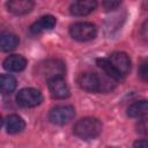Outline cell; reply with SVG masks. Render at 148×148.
Returning <instances> with one entry per match:
<instances>
[{"instance_id": "cell-1", "label": "cell", "mask_w": 148, "mask_h": 148, "mask_svg": "<svg viewBox=\"0 0 148 148\" xmlns=\"http://www.w3.org/2000/svg\"><path fill=\"white\" fill-rule=\"evenodd\" d=\"M111 81H114L110 79L109 76L101 77L96 73L91 72H83L77 76V84L81 89L88 91V92H101V91H109L111 87Z\"/></svg>"}, {"instance_id": "cell-2", "label": "cell", "mask_w": 148, "mask_h": 148, "mask_svg": "<svg viewBox=\"0 0 148 148\" xmlns=\"http://www.w3.org/2000/svg\"><path fill=\"white\" fill-rule=\"evenodd\" d=\"M102 123L94 117H86L77 120L74 125V134L82 140H92L102 132Z\"/></svg>"}, {"instance_id": "cell-3", "label": "cell", "mask_w": 148, "mask_h": 148, "mask_svg": "<svg viewBox=\"0 0 148 148\" xmlns=\"http://www.w3.org/2000/svg\"><path fill=\"white\" fill-rule=\"evenodd\" d=\"M37 74L45 77L46 81L57 76H64L65 64L59 59H46L37 66Z\"/></svg>"}, {"instance_id": "cell-4", "label": "cell", "mask_w": 148, "mask_h": 148, "mask_svg": "<svg viewBox=\"0 0 148 148\" xmlns=\"http://www.w3.org/2000/svg\"><path fill=\"white\" fill-rule=\"evenodd\" d=\"M69 34L75 40L87 42L96 37L97 28L91 22H76L71 25Z\"/></svg>"}, {"instance_id": "cell-5", "label": "cell", "mask_w": 148, "mask_h": 148, "mask_svg": "<svg viewBox=\"0 0 148 148\" xmlns=\"http://www.w3.org/2000/svg\"><path fill=\"white\" fill-rule=\"evenodd\" d=\"M16 102L22 108H35L43 102V95L38 89L23 88L17 92Z\"/></svg>"}, {"instance_id": "cell-6", "label": "cell", "mask_w": 148, "mask_h": 148, "mask_svg": "<svg viewBox=\"0 0 148 148\" xmlns=\"http://www.w3.org/2000/svg\"><path fill=\"white\" fill-rule=\"evenodd\" d=\"M75 116V110L72 105H57L49 112V120L54 125H65Z\"/></svg>"}, {"instance_id": "cell-7", "label": "cell", "mask_w": 148, "mask_h": 148, "mask_svg": "<svg viewBox=\"0 0 148 148\" xmlns=\"http://www.w3.org/2000/svg\"><path fill=\"white\" fill-rule=\"evenodd\" d=\"M108 59L120 77H124L128 74L131 68V59L125 52H113Z\"/></svg>"}, {"instance_id": "cell-8", "label": "cell", "mask_w": 148, "mask_h": 148, "mask_svg": "<svg viewBox=\"0 0 148 148\" xmlns=\"http://www.w3.org/2000/svg\"><path fill=\"white\" fill-rule=\"evenodd\" d=\"M47 87L50 94L53 98L64 99L69 96V88L64 79V76H57L47 80Z\"/></svg>"}, {"instance_id": "cell-9", "label": "cell", "mask_w": 148, "mask_h": 148, "mask_svg": "<svg viewBox=\"0 0 148 148\" xmlns=\"http://www.w3.org/2000/svg\"><path fill=\"white\" fill-rule=\"evenodd\" d=\"M96 7H97V2L95 0H80L71 5L69 12L74 16H86L90 14Z\"/></svg>"}, {"instance_id": "cell-10", "label": "cell", "mask_w": 148, "mask_h": 148, "mask_svg": "<svg viewBox=\"0 0 148 148\" xmlns=\"http://www.w3.org/2000/svg\"><path fill=\"white\" fill-rule=\"evenodd\" d=\"M35 2L31 0H12L7 2V8L15 15H24L32 10Z\"/></svg>"}, {"instance_id": "cell-11", "label": "cell", "mask_w": 148, "mask_h": 148, "mask_svg": "<svg viewBox=\"0 0 148 148\" xmlns=\"http://www.w3.org/2000/svg\"><path fill=\"white\" fill-rule=\"evenodd\" d=\"M56 23H57V20L53 15H44L30 25V31L32 34H40L43 31L53 29Z\"/></svg>"}, {"instance_id": "cell-12", "label": "cell", "mask_w": 148, "mask_h": 148, "mask_svg": "<svg viewBox=\"0 0 148 148\" xmlns=\"http://www.w3.org/2000/svg\"><path fill=\"white\" fill-rule=\"evenodd\" d=\"M2 65L8 72H21L27 66V59L20 54H12L3 60Z\"/></svg>"}, {"instance_id": "cell-13", "label": "cell", "mask_w": 148, "mask_h": 148, "mask_svg": "<svg viewBox=\"0 0 148 148\" xmlns=\"http://www.w3.org/2000/svg\"><path fill=\"white\" fill-rule=\"evenodd\" d=\"M25 123L22 117L17 114H10L5 119V128L9 134H16L24 130Z\"/></svg>"}, {"instance_id": "cell-14", "label": "cell", "mask_w": 148, "mask_h": 148, "mask_svg": "<svg viewBox=\"0 0 148 148\" xmlns=\"http://www.w3.org/2000/svg\"><path fill=\"white\" fill-rule=\"evenodd\" d=\"M127 114L131 118H136L148 114V99H141L132 103L127 108Z\"/></svg>"}, {"instance_id": "cell-15", "label": "cell", "mask_w": 148, "mask_h": 148, "mask_svg": "<svg viewBox=\"0 0 148 148\" xmlns=\"http://www.w3.org/2000/svg\"><path fill=\"white\" fill-rule=\"evenodd\" d=\"M18 37L14 34L5 32L0 36V47L2 51H12L18 45Z\"/></svg>"}, {"instance_id": "cell-16", "label": "cell", "mask_w": 148, "mask_h": 148, "mask_svg": "<svg viewBox=\"0 0 148 148\" xmlns=\"http://www.w3.org/2000/svg\"><path fill=\"white\" fill-rule=\"evenodd\" d=\"M96 64H97V66L104 72V74H105L106 76H109L110 79H112V80H114V81H118V80L121 79V77L119 76V74L116 72V69L112 67V65L110 64V61H109L108 58H98V59L96 60Z\"/></svg>"}, {"instance_id": "cell-17", "label": "cell", "mask_w": 148, "mask_h": 148, "mask_svg": "<svg viewBox=\"0 0 148 148\" xmlns=\"http://www.w3.org/2000/svg\"><path fill=\"white\" fill-rule=\"evenodd\" d=\"M16 88V79L10 74H2L0 76V90L2 94H10Z\"/></svg>"}, {"instance_id": "cell-18", "label": "cell", "mask_w": 148, "mask_h": 148, "mask_svg": "<svg viewBox=\"0 0 148 148\" xmlns=\"http://www.w3.org/2000/svg\"><path fill=\"white\" fill-rule=\"evenodd\" d=\"M139 76L141 77L142 81L148 83V59L141 61L139 66Z\"/></svg>"}, {"instance_id": "cell-19", "label": "cell", "mask_w": 148, "mask_h": 148, "mask_svg": "<svg viewBox=\"0 0 148 148\" xmlns=\"http://www.w3.org/2000/svg\"><path fill=\"white\" fill-rule=\"evenodd\" d=\"M136 132L143 135H148V118H143L136 123Z\"/></svg>"}, {"instance_id": "cell-20", "label": "cell", "mask_w": 148, "mask_h": 148, "mask_svg": "<svg viewBox=\"0 0 148 148\" xmlns=\"http://www.w3.org/2000/svg\"><path fill=\"white\" fill-rule=\"evenodd\" d=\"M120 6V1H113V0H106L102 2V7L105 10H113L117 9Z\"/></svg>"}, {"instance_id": "cell-21", "label": "cell", "mask_w": 148, "mask_h": 148, "mask_svg": "<svg viewBox=\"0 0 148 148\" xmlns=\"http://www.w3.org/2000/svg\"><path fill=\"white\" fill-rule=\"evenodd\" d=\"M141 37L146 40V42H148V18L142 23V25H141Z\"/></svg>"}, {"instance_id": "cell-22", "label": "cell", "mask_w": 148, "mask_h": 148, "mask_svg": "<svg viewBox=\"0 0 148 148\" xmlns=\"http://www.w3.org/2000/svg\"><path fill=\"white\" fill-rule=\"evenodd\" d=\"M133 148H148V140H136L133 143Z\"/></svg>"}, {"instance_id": "cell-23", "label": "cell", "mask_w": 148, "mask_h": 148, "mask_svg": "<svg viewBox=\"0 0 148 148\" xmlns=\"http://www.w3.org/2000/svg\"><path fill=\"white\" fill-rule=\"evenodd\" d=\"M108 148H118V147H108Z\"/></svg>"}]
</instances>
